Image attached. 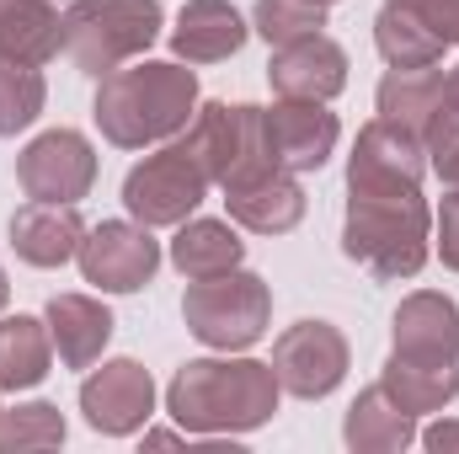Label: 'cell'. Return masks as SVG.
Returning a JSON list of instances; mask_svg holds the SVG:
<instances>
[{
	"label": "cell",
	"instance_id": "1",
	"mask_svg": "<svg viewBox=\"0 0 459 454\" xmlns=\"http://www.w3.org/2000/svg\"><path fill=\"white\" fill-rule=\"evenodd\" d=\"M390 401L411 417L444 412L459 396V305L438 289H417L395 310L390 363L379 374Z\"/></svg>",
	"mask_w": 459,
	"mask_h": 454
},
{
	"label": "cell",
	"instance_id": "2",
	"mask_svg": "<svg viewBox=\"0 0 459 454\" xmlns=\"http://www.w3.org/2000/svg\"><path fill=\"white\" fill-rule=\"evenodd\" d=\"M278 374L262 358H193L166 385V412L177 428L220 439V433H251L278 412Z\"/></svg>",
	"mask_w": 459,
	"mask_h": 454
},
{
	"label": "cell",
	"instance_id": "3",
	"mask_svg": "<svg viewBox=\"0 0 459 454\" xmlns=\"http://www.w3.org/2000/svg\"><path fill=\"white\" fill-rule=\"evenodd\" d=\"M193 113H198V75L171 59H144L102 75L91 108L102 139L117 150H144L171 134H187Z\"/></svg>",
	"mask_w": 459,
	"mask_h": 454
},
{
	"label": "cell",
	"instance_id": "4",
	"mask_svg": "<svg viewBox=\"0 0 459 454\" xmlns=\"http://www.w3.org/2000/svg\"><path fill=\"white\" fill-rule=\"evenodd\" d=\"M433 240V209L422 188H347L342 251L374 278H417Z\"/></svg>",
	"mask_w": 459,
	"mask_h": 454
},
{
	"label": "cell",
	"instance_id": "5",
	"mask_svg": "<svg viewBox=\"0 0 459 454\" xmlns=\"http://www.w3.org/2000/svg\"><path fill=\"white\" fill-rule=\"evenodd\" d=\"M160 5L155 0H75L65 11V54L81 75H113L128 59H139L160 38Z\"/></svg>",
	"mask_w": 459,
	"mask_h": 454
},
{
	"label": "cell",
	"instance_id": "6",
	"mask_svg": "<svg viewBox=\"0 0 459 454\" xmlns=\"http://www.w3.org/2000/svg\"><path fill=\"white\" fill-rule=\"evenodd\" d=\"M182 321L214 353H246V347H256L267 337L273 289L246 267H230V273H214V278H193L187 294H182Z\"/></svg>",
	"mask_w": 459,
	"mask_h": 454
},
{
	"label": "cell",
	"instance_id": "7",
	"mask_svg": "<svg viewBox=\"0 0 459 454\" xmlns=\"http://www.w3.org/2000/svg\"><path fill=\"white\" fill-rule=\"evenodd\" d=\"M193 161L204 166L209 182L220 188H235V182H251L262 171H273V150H267V123H262V108L251 102H204L193 123H187V139Z\"/></svg>",
	"mask_w": 459,
	"mask_h": 454
},
{
	"label": "cell",
	"instance_id": "8",
	"mask_svg": "<svg viewBox=\"0 0 459 454\" xmlns=\"http://www.w3.org/2000/svg\"><path fill=\"white\" fill-rule=\"evenodd\" d=\"M209 177L204 166L193 161V150L177 139L155 155H144L128 177H123V209L150 230H166V225H182L193 220V209L209 198Z\"/></svg>",
	"mask_w": 459,
	"mask_h": 454
},
{
	"label": "cell",
	"instance_id": "9",
	"mask_svg": "<svg viewBox=\"0 0 459 454\" xmlns=\"http://www.w3.org/2000/svg\"><path fill=\"white\" fill-rule=\"evenodd\" d=\"M16 182L38 204H81L97 182V150L81 128H48L16 155Z\"/></svg>",
	"mask_w": 459,
	"mask_h": 454
},
{
	"label": "cell",
	"instance_id": "10",
	"mask_svg": "<svg viewBox=\"0 0 459 454\" xmlns=\"http://www.w3.org/2000/svg\"><path fill=\"white\" fill-rule=\"evenodd\" d=\"M75 262H81L86 284H97L102 294H134V289H144L155 278L160 240L139 220H102L97 230H86Z\"/></svg>",
	"mask_w": 459,
	"mask_h": 454
},
{
	"label": "cell",
	"instance_id": "11",
	"mask_svg": "<svg viewBox=\"0 0 459 454\" xmlns=\"http://www.w3.org/2000/svg\"><path fill=\"white\" fill-rule=\"evenodd\" d=\"M273 374L283 396L321 401L347 380V337L332 321H294L273 342Z\"/></svg>",
	"mask_w": 459,
	"mask_h": 454
},
{
	"label": "cell",
	"instance_id": "12",
	"mask_svg": "<svg viewBox=\"0 0 459 454\" xmlns=\"http://www.w3.org/2000/svg\"><path fill=\"white\" fill-rule=\"evenodd\" d=\"M81 412L108 439L139 433L150 423V412H155V380H150V369L134 363V358H108L102 369H91L81 380Z\"/></svg>",
	"mask_w": 459,
	"mask_h": 454
},
{
	"label": "cell",
	"instance_id": "13",
	"mask_svg": "<svg viewBox=\"0 0 459 454\" xmlns=\"http://www.w3.org/2000/svg\"><path fill=\"white\" fill-rule=\"evenodd\" d=\"M267 123V150L283 171H321L342 139L337 113H326V102H305V97H283L278 108L262 113Z\"/></svg>",
	"mask_w": 459,
	"mask_h": 454
},
{
	"label": "cell",
	"instance_id": "14",
	"mask_svg": "<svg viewBox=\"0 0 459 454\" xmlns=\"http://www.w3.org/2000/svg\"><path fill=\"white\" fill-rule=\"evenodd\" d=\"M428 150L411 128L374 118L358 128L352 161H347V188H422Z\"/></svg>",
	"mask_w": 459,
	"mask_h": 454
},
{
	"label": "cell",
	"instance_id": "15",
	"mask_svg": "<svg viewBox=\"0 0 459 454\" xmlns=\"http://www.w3.org/2000/svg\"><path fill=\"white\" fill-rule=\"evenodd\" d=\"M267 81L278 97H305V102H332L347 86V54L337 38L326 32H310V38H294L283 48H273V65H267Z\"/></svg>",
	"mask_w": 459,
	"mask_h": 454
},
{
	"label": "cell",
	"instance_id": "16",
	"mask_svg": "<svg viewBox=\"0 0 459 454\" xmlns=\"http://www.w3.org/2000/svg\"><path fill=\"white\" fill-rule=\"evenodd\" d=\"M225 209L240 230H256V235H289V230L305 220V188L294 182V171L273 166L251 182H235L225 188Z\"/></svg>",
	"mask_w": 459,
	"mask_h": 454
},
{
	"label": "cell",
	"instance_id": "17",
	"mask_svg": "<svg viewBox=\"0 0 459 454\" xmlns=\"http://www.w3.org/2000/svg\"><path fill=\"white\" fill-rule=\"evenodd\" d=\"M86 240V225L75 214V204H27L11 214V246L27 267H65Z\"/></svg>",
	"mask_w": 459,
	"mask_h": 454
},
{
	"label": "cell",
	"instance_id": "18",
	"mask_svg": "<svg viewBox=\"0 0 459 454\" xmlns=\"http://www.w3.org/2000/svg\"><path fill=\"white\" fill-rule=\"evenodd\" d=\"M43 321H48V337L65 369H91L102 347L113 342V310L91 294H54Z\"/></svg>",
	"mask_w": 459,
	"mask_h": 454
},
{
	"label": "cell",
	"instance_id": "19",
	"mask_svg": "<svg viewBox=\"0 0 459 454\" xmlns=\"http://www.w3.org/2000/svg\"><path fill=\"white\" fill-rule=\"evenodd\" d=\"M246 22L230 0H187L177 27H171V54L187 65H220L246 48Z\"/></svg>",
	"mask_w": 459,
	"mask_h": 454
},
{
	"label": "cell",
	"instance_id": "20",
	"mask_svg": "<svg viewBox=\"0 0 459 454\" xmlns=\"http://www.w3.org/2000/svg\"><path fill=\"white\" fill-rule=\"evenodd\" d=\"M342 439L352 454H395V450H411L417 444V417L401 412L390 401L385 385H368L352 406H347V423H342Z\"/></svg>",
	"mask_w": 459,
	"mask_h": 454
},
{
	"label": "cell",
	"instance_id": "21",
	"mask_svg": "<svg viewBox=\"0 0 459 454\" xmlns=\"http://www.w3.org/2000/svg\"><path fill=\"white\" fill-rule=\"evenodd\" d=\"M65 48V16L54 0H0V54L48 65Z\"/></svg>",
	"mask_w": 459,
	"mask_h": 454
},
{
	"label": "cell",
	"instance_id": "22",
	"mask_svg": "<svg viewBox=\"0 0 459 454\" xmlns=\"http://www.w3.org/2000/svg\"><path fill=\"white\" fill-rule=\"evenodd\" d=\"M374 48H379V59H385L390 70H428V65L444 59L449 43L422 22L411 5L385 0V11L374 16Z\"/></svg>",
	"mask_w": 459,
	"mask_h": 454
},
{
	"label": "cell",
	"instance_id": "23",
	"mask_svg": "<svg viewBox=\"0 0 459 454\" xmlns=\"http://www.w3.org/2000/svg\"><path fill=\"white\" fill-rule=\"evenodd\" d=\"M54 369V337L38 316H0V390H32Z\"/></svg>",
	"mask_w": 459,
	"mask_h": 454
},
{
	"label": "cell",
	"instance_id": "24",
	"mask_svg": "<svg viewBox=\"0 0 459 454\" xmlns=\"http://www.w3.org/2000/svg\"><path fill=\"white\" fill-rule=\"evenodd\" d=\"M240 257H246V240H240L235 225H225V220H182V225H177L171 262H177V273H182L187 284L240 267Z\"/></svg>",
	"mask_w": 459,
	"mask_h": 454
},
{
	"label": "cell",
	"instance_id": "25",
	"mask_svg": "<svg viewBox=\"0 0 459 454\" xmlns=\"http://www.w3.org/2000/svg\"><path fill=\"white\" fill-rule=\"evenodd\" d=\"M438 102H444V70H438V65H428V70H385L379 97H374L379 118L411 128L417 139H422V128L433 123Z\"/></svg>",
	"mask_w": 459,
	"mask_h": 454
},
{
	"label": "cell",
	"instance_id": "26",
	"mask_svg": "<svg viewBox=\"0 0 459 454\" xmlns=\"http://www.w3.org/2000/svg\"><path fill=\"white\" fill-rule=\"evenodd\" d=\"M48 102V86H43V70L27 65V59H11L0 54V139L32 128L38 113Z\"/></svg>",
	"mask_w": 459,
	"mask_h": 454
},
{
	"label": "cell",
	"instance_id": "27",
	"mask_svg": "<svg viewBox=\"0 0 459 454\" xmlns=\"http://www.w3.org/2000/svg\"><path fill=\"white\" fill-rule=\"evenodd\" d=\"M65 444V417L54 401H27L0 417V454H27V450H59Z\"/></svg>",
	"mask_w": 459,
	"mask_h": 454
},
{
	"label": "cell",
	"instance_id": "28",
	"mask_svg": "<svg viewBox=\"0 0 459 454\" xmlns=\"http://www.w3.org/2000/svg\"><path fill=\"white\" fill-rule=\"evenodd\" d=\"M251 27H256L273 48H283V43H294V38L321 32V27H326V5H321V0H256V5H251Z\"/></svg>",
	"mask_w": 459,
	"mask_h": 454
},
{
	"label": "cell",
	"instance_id": "29",
	"mask_svg": "<svg viewBox=\"0 0 459 454\" xmlns=\"http://www.w3.org/2000/svg\"><path fill=\"white\" fill-rule=\"evenodd\" d=\"M401 5H411L444 43H459V0H401Z\"/></svg>",
	"mask_w": 459,
	"mask_h": 454
},
{
	"label": "cell",
	"instance_id": "30",
	"mask_svg": "<svg viewBox=\"0 0 459 454\" xmlns=\"http://www.w3.org/2000/svg\"><path fill=\"white\" fill-rule=\"evenodd\" d=\"M438 257H444V267L459 273V193H449L438 209Z\"/></svg>",
	"mask_w": 459,
	"mask_h": 454
},
{
	"label": "cell",
	"instance_id": "31",
	"mask_svg": "<svg viewBox=\"0 0 459 454\" xmlns=\"http://www.w3.org/2000/svg\"><path fill=\"white\" fill-rule=\"evenodd\" d=\"M428 166H433V171L444 177V193H459V139L449 144V150H444V155H433Z\"/></svg>",
	"mask_w": 459,
	"mask_h": 454
},
{
	"label": "cell",
	"instance_id": "32",
	"mask_svg": "<svg viewBox=\"0 0 459 454\" xmlns=\"http://www.w3.org/2000/svg\"><path fill=\"white\" fill-rule=\"evenodd\" d=\"M444 102H449V108L459 113V65L449 70V75H444Z\"/></svg>",
	"mask_w": 459,
	"mask_h": 454
},
{
	"label": "cell",
	"instance_id": "33",
	"mask_svg": "<svg viewBox=\"0 0 459 454\" xmlns=\"http://www.w3.org/2000/svg\"><path fill=\"white\" fill-rule=\"evenodd\" d=\"M144 444H155V450H166V444H177V433H166V428H155V433H144Z\"/></svg>",
	"mask_w": 459,
	"mask_h": 454
},
{
	"label": "cell",
	"instance_id": "34",
	"mask_svg": "<svg viewBox=\"0 0 459 454\" xmlns=\"http://www.w3.org/2000/svg\"><path fill=\"white\" fill-rule=\"evenodd\" d=\"M5 300H11V284H5V267H0V310H5Z\"/></svg>",
	"mask_w": 459,
	"mask_h": 454
},
{
	"label": "cell",
	"instance_id": "35",
	"mask_svg": "<svg viewBox=\"0 0 459 454\" xmlns=\"http://www.w3.org/2000/svg\"><path fill=\"white\" fill-rule=\"evenodd\" d=\"M321 5H337V0H321Z\"/></svg>",
	"mask_w": 459,
	"mask_h": 454
},
{
	"label": "cell",
	"instance_id": "36",
	"mask_svg": "<svg viewBox=\"0 0 459 454\" xmlns=\"http://www.w3.org/2000/svg\"><path fill=\"white\" fill-rule=\"evenodd\" d=\"M0 417H5V406H0Z\"/></svg>",
	"mask_w": 459,
	"mask_h": 454
}]
</instances>
